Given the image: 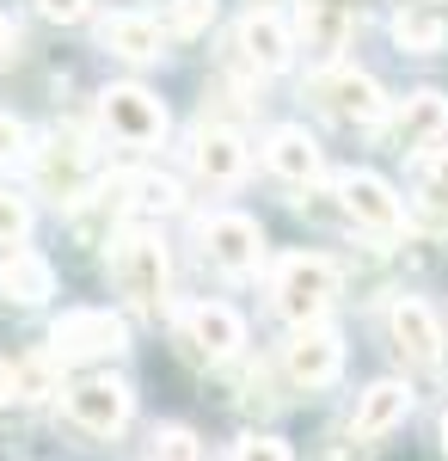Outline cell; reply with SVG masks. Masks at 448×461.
<instances>
[{"instance_id": "6da1fadb", "label": "cell", "mask_w": 448, "mask_h": 461, "mask_svg": "<svg viewBox=\"0 0 448 461\" xmlns=\"http://www.w3.org/2000/svg\"><path fill=\"white\" fill-rule=\"evenodd\" d=\"M111 289L123 295V308L141 320L166 314V289H173V258L154 234H123L111 240Z\"/></svg>"}, {"instance_id": "7a4b0ae2", "label": "cell", "mask_w": 448, "mask_h": 461, "mask_svg": "<svg viewBox=\"0 0 448 461\" xmlns=\"http://www.w3.org/2000/svg\"><path fill=\"white\" fill-rule=\"evenodd\" d=\"M338 302V265L319 258V252H289L282 265L271 271V308L295 326H313Z\"/></svg>"}, {"instance_id": "3957f363", "label": "cell", "mask_w": 448, "mask_h": 461, "mask_svg": "<svg viewBox=\"0 0 448 461\" xmlns=\"http://www.w3.org/2000/svg\"><path fill=\"white\" fill-rule=\"evenodd\" d=\"M173 345L184 363H197V369H215V363H228V357L246 345V326L234 308H221V302H191V308H178L173 320Z\"/></svg>"}, {"instance_id": "277c9868", "label": "cell", "mask_w": 448, "mask_h": 461, "mask_svg": "<svg viewBox=\"0 0 448 461\" xmlns=\"http://www.w3.org/2000/svg\"><path fill=\"white\" fill-rule=\"evenodd\" d=\"M130 351V326L111 308H68L49 326V357L56 363H99V357Z\"/></svg>"}, {"instance_id": "5b68a950", "label": "cell", "mask_w": 448, "mask_h": 461, "mask_svg": "<svg viewBox=\"0 0 448 461\" xmlns=\"http://www.w3.org/2000/svg\"><path fill=\"white\" fill-rule=\"evenodd\" d=\"M313 105L326 111L332 123L345 130H375L387 117V93H381L375 74H356V68H326L313 80Z\"/></svg>"}, {"instance_id": "8992f818", "label": "cell", "mask_w": 448, "mask_h": 461, "mask_svg": "<svg viewBox=\"0 0 448 461\" xmlns=\"http://www.w3.org/2000/svg\"><path fill=\"white\" fill-rule=\"evenodd\" d=\"M197 247L221 277H252L264 265V228L252 215H209L197 228Z\"/></svg>"}, {"instance_id": "52a82bcc", "label": "cell", "mask_w": 448, "mask_h": 461, "mask_svg": "<svg viewBox=\"0 0 448 461\" xmlns=\"http://www.w3.org/2000/svg\"><path fill=\"white\" fill-rule=\"evenodd\" d=\"M62 412H68V425H80L86 437H117V430L130 425L136 400H130L123 382H111V375H86V382L62 388Z\"/></svg>"}, {"instance_id": "ba28073f", "label": "cell", "mask_w": 448, "mask_h": 461, "mask_svg": "<svg viewBox=\"0 0 448 461\" xmlns=\"http://www.w3.org/2000/svg\"><path fill=\"white\" fill-rule=\"evenodd\" d=\"M338 369H345V345H338V332L319 326V320H313V326H295V339L282 345V375H289L301 393H313V388H332Z\"/></svg>"}, {"instance_id": "9c48e42d", "label": "cell", "mask_w": 448, "mask_h": 461, "mask_svg": "<svg viewBox=\"0 0 448 461\" xmlns=\"http://www.w3.org/2000/svg\"><path fill=\"white\" fill-rule=\"evenodd\" d=\"M99 117H104V130H111L117 142H130V148H154L166 136V105H160L148 86H104Z\"/></svg>"}, {"instance_id": "30bf717a", "label": "cell", "mask_w": 448, "mask_h": 461, "mask_svg": "<svg viewBox=\"0 0 448 461\" xmlns=\"http://www.w3.org/2000/svg\"><path fill=\"white\" fill-rule=\"evenodd\" d=\"M448 136V99L443 93H412L393 117H381V148L393 154H424Z\"/></svg>"}, {"instance_id": "8fae6325", "label": "cell", "mask_w": 448, "mask_h": 461, "mask_svg": "<svg viewBox=\"0 0 448 461\" xmlns=\"http://www.w3.org/2000/svg\"><path fill=\"white\" fill-rule=\"evenodd\" d=\"M86 173H93V154H86L80 136H49L31 160L37 191L56 197V203H80V197H86Z\"/></svg>"}, {"instance_id": "7c38bea8", "label": "cell", "mask_w": 448, "mask_h": 461, "mask_svg": "<svg viewBox=\"0 0 448 461\" xmlns=\"http://www.w3.org/2000/svg\"><path fill=\"white\" fill-rule=\"evenodd\" d=\"M338 197H345L350 221H356V228H369V234H381V240H393V234L406 228L399 197H393L375 173H345V178H338Z\"/></svg>"}, {"instance_id": "4fadbf2b", "label": "cell", "mask_w": 448, "mask_h": 461, "mask_svg": "<svg viewBox=\"0 0 448 461\" xmlns=\"http://www.w3.org/2000/svg\"><path fill=\"white\" fill-rule=\"evenodd\" d=\"M234 50H240L246 62L258 74H282L289 62H295V32L276 19L271 6H252L240 19V37H234Z\"/></svg>"}, {"instance_id": "5bb4252c", "label": "cell", "mask_w": 448, "mask_h": 461, "mask_svg": "<svg viewBox=\"0 0 448 461\" xmlns=\"http://www.w3.org/2000/svg\"><path fill=\"white\" fill-rule=\"evenodd\" d=\"M387 326H393V351L406 357V363H417V369H436V363H443V326H436V314H430L417 295L393 302Z\"/></svg>"}, {"instance_id": "9a60e30c", "label": "cell", "mask_w": 448, "mask_h": 461, "mask_svg": "<svg viewBox=\"0 0 448 461\" xmlns=\"http://www.w3.org/2000/svg\"><path fill=\"white\" fill-rule=\"evenodd\" d=\"M295 19H301V43H308L313 62H332L350 43V32H356V6L350 0H301Z\"/></svg>"}, {"instance_id": "2e32d148", "label": "cell", "mask_w": 448, "mask_h": 461, "mask_svg": "<svg viewBox=\"0 0 448 461\" xmlns=\"http://www.w3.org/2000/svg\"><path fill=\"white\" fill-rule=\"evenodd\" d=\"M49 295H56V271H49V258H37V252H25V247L0 252V302L43 308Z\"/></svg>"}, {"instance_id": "e0dca14e", "label": "cell", "mask_w": 448, "mask_h": 461, "mask_svg": "<svg viewBox=\"0 0 448 461\" xmlns=\"http://www.w3.org/2000/svg\"><path fill=\"white\" fill-rule=\"evenodd\" d=\"M191 167L203 185L215 191H228V185H240L246 178V142L234 130H197V142H191Z\"/></svg>"}, {"instance_id": "ac0fdd59", "label": "cell", "mask_w": 448, "mask_h": 461, "mask_svg": "<svg viewBox=\"0 0 448 461\" xmlns=\"http://www.w3.org/2000/svg\"><path fill=\"white\" fill-rule=\"evenodd\" d=\"M406 412H412V388H406V382H375V388L356 400V412H350V430H356L363 443H381L387 430L406 425Z\"/></svg>"}, {"instance_id": "d6986e66", "label": "cell", "mask_w": 448, "mask_h": 461, "mask_svg": "<svg viewBox=\"0 0 448 461\" xmlns=\"http://www.w3.org/2000/svg\"><path fill=\"white\" fill-rule=\"evenodd\" d=\"M264 160H271V173L289 178V185H313V178H319V142H313L308 130H271Z\"/></svg>"}, {"instance_id": "ffe728a7", "label": "cell", "mask_w": 448, "mask_h": 461, "mask_svg": "<svg viewBox=\"0 0 448 461\" xmlns=\"http://www.w3.org/2000/svg\"><path fill=\"white\" fill-rule=\"evenodd\" d=\"M104 50L111 56H123V62H160L166 50V37H160V25L154 19H141V13H117V19H104Z\"/></svg>"}, {"instance_id": "44dd1931", "label": "cell", "mask_w": 448, "mask_h": 461, "mask_svg": "<svg viewBox=\"0 0 448 461\" xmlns=\"http://www.w3.org/2000/svg\"><path fill=\"white\" fill-rule=\"evenodd\" d=\"M393 43L412 50V56H430V50L448 43V19L436 6H399V13H393Z\"/></svg>"}, {"instance_id": "7402d4cb", "label": "cell", "mask_w": 448, "mask_h": 461, "mask_svg": "<svg viewBox=\"0 0 448 461\" xmlns=\"http://www.w3.org/2000/svg\"><path fill=\"white\" fill-rule=\"evenodd\" d=\"M117 191H123V215L178 210V185L166 173H123V178H117Z\"/></svg>"}, {"instance_id": "603a6c76", "label": "cell", "mask_w": 448, "mask_h": 461, "mask_svg": "<svg viewBox=\"0 0 448 461\" xmlns=\"http://www.w3.org/2000/svg\"><path fill=\"white\" fill-rule=\"evenodd\" d=\"M417 215H424V228H448V148L436 160H424V173H417Z\"/></svg>"}, {"instance_id": "cb8c5ba5", "label": "cell", "mask_w": 448, "mask_h": 461, "mask_svg": "<svg viewBox=\"0 0 448 461\" xmlns=\"http://www.w3.org/2000/svg\"><path fill=\"white\" fill-rule=\"evenodd\" d=\"M154 461H203V443L184 425H160L154 430Z\"/></svg>"}, {"instance_id": "d4e9b609", "label": "cell", "mask_w": 448, "mask_h": 461, "mask_svg": "<svg viewBox=\"0 0 448 461\" xmlns=\"http://www.w3.org/2000/svg\"><path fill=\"white\" fill-rule=\"evenodd\" d=\"M25 228H31V203H25L19 191H6V185H0V247H19V240H25Z\"/></svg>"}, {"instance_id": "484cf974", "label": "cell", "mask_w": 448, "mask_h": 461, "mask_svg": "<svg viewBox=\"0 0 448 461\" xmlns=\"http://www.w3.org/2000/svg\"><path fill=\"white\" fill-rule=\"evenodd\" d=\"M209 19H215V0H173V13H166V25H173L178 37L209 32Z\"/></svg>"}, {"instance_id": "4316f807", "label": "cell", "mask_w": 448, "mask_h": 461, "mask_svg": "<svg viewBox=\"0 0 448 461\" xmlns=\"http://www.w3.org/2000/svg\"><path fill=\"white\" fill-rule=\"evenodd\" d=\"M234 461H295V456L282 437H246V443H234Z\"/></svg>"}, {"instance_id": "83f0119b", "label": "cell", "mask_w": 448, "mask_h": 461, "mask_svg": "<svg viewBox=\"0 0 448 461\" xmlns=\"http://www.w3.org/2000/svg\"><path fill=\"white\" fill-rule=\"evenodd\" d=\"M37 13H43V19H56V25H74V19H86V13H93V0H37Z\"/></svg>"}, {"instance_id": "f1b7e54d", "label": "cell", "mask_w": 448, "mask_h": 461, "mask_svg": "<svg viewBox=\"0 0 448 461\" xmlns=\"http://www.w3.org/2000/svg\"><path fill=\"white\" fill-rule=\"evenodd\" d=\"M19 154H25V123L0 111V160H19Z\"/></svg>"}, {"instance_id": "f546056e", "label": "cell", "mask_w": 448, "mask_h": 461, "mask_svg": "<svg viewBox=\"0 0 448 461\" xmlns=\"http://www.w3.org/2000/svg\"><path fill=\"white\" fill-rule=\"evenodd\" d=\"M6 50H13V19L0 13V56H6Z\"/></svg>"}, {"instance_id": "4dcf8cb0", "label": "cell", "mask_w": 448, "mask_h": 461, "mask_svg": "<svg viewBox=\"0 0 448 461\" xmlns=\"http://www.w3.org/2000/svg\"><path fill=\"white\" fill-rule=\"evenodd\" d=\"M443 456H448V412H443Z\"/></svg>"}]
</instances>
